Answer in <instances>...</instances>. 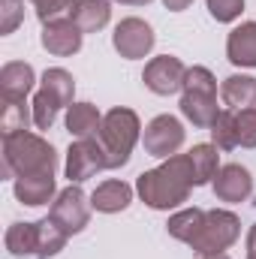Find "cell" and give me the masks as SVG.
Listing matches in <instances>:
<instances>
[{
  "instance_id": "8992f818",
  "label": "cell",
  "mask_w": 256,
  "mask_h": 259,
  "mask_svg": "<svg viewBox=\"0 0 256 259\" xmlns=\"http://www.w3.org/2000/svg\"><path fill=\"white\" fill-rule=\"evenodd\" d=\"M91 199L84 196V190L78 187V184H69L66 190L55 196V202H52V211H49V217L64 229L66 235H75V232H81L84 226H88V220H91Z\"/></svg>"
},
{
  "instance_id": "4316f807",
  "label": "cell",
  "mask_w": 256,
  "mask_h": 259,
  "mask_svg": "<svg viewBox=\"0 0 256 259\" xmlns=\"http://www.w3.org/2000/svg\"><path fill=\"white\" fill-rule=\"evenodd\" d=\"M211 139H214V148L217 151H232L238 148V127H235V112L232 109H223L211 127Z\"/></svg>"
},
{
  "instance_id": "484cf974",
  "label": "cell",
  "mask_w": 256,
  "mask_h": 259,
  "mask_svg": "<svg viewBox=\"0 0 256 259\" xmlns=\"http://www.w3.org/2000/svg\"><path fill=\"white\" fill-rule=\"evenodd\" d=\"M61 109H64V103H61L55 94H49L46 88H39L36 97H33V106H30L36 130H52V124H55V118H58Z\"/></svg>"
},
{
  "instance_id": "7a4b0ae2",
  "label": "cell",
  "mask_w": 256,
  "mask_h": 259,
  "mask_svg": "<svg viewBox=\"0 0 256 259\" xmlns=\"http://www.w3.org/2000/svg\"><path fill=\"white\" fill-rule=\"evenodd\" d=\"M58 154L55 148L33 133H15L3 139V175L6 178H24V175H46L55 172Z\"/></svg>"
},
{
  "instance_id": "e575fe53",
  "label": "cell",
  "mask_w": 256,
  "mask_h": 259,
  "mask_svg": "<svg viewBox=\"0 0 256 259\" xmlns=\"http://www.w3.org/2000/svg\"><path fill=\"white\" fill-rule=\"evenodd\" d=\"M199 259H229L226 253H208V256H199Z\"/></svg>"
},
{
  "instance_id": "4fadbf2b",
  "label": "cell",
  "mask_w": 256,
  "mask_h": 259,
  "mask_svg": "<svg viewBox=\"0 0 256 259\" xmlns=\"http://www.w3.org/2000/svg\"><path fill=\"white\" fill-rule=\"evenodd\" d=\"M33 84H36V72H33L30 64H24V61L3 64V69H0V94H3V100H27Z\"/></svg>"
},
{
  "instance_id": "603a6c76",
  "label": "cell",
  "mask_w": 256,
  "mask_h": 259,
  "mask_svg": "<svg viewBox=\"0 0 256 259\" xmlns=\"http://www.w3.org/2000/svg\"><path fill=\"white\" fill-rule=\"evenodd\" d=\"M202 220H205V211H202V208H184V211H178V214L169 217L166 232H169L172 238L190 244L193 238H196V232H199V226H202Z\"/></svg>"
},
{
  "instance_id": "ba28073f",
  "label": "cell",
  "mask_w": 256,
  "mask_h": 259,
  "mask_svg": "<svg viewBox=\"0 0 256 259\" xmlns=\"http://www.w3.org/2000/svg\"><path fill=\"white\" fill-rule=\"evenodd\" d=\"M142 145L157 160L175 157L181 151V145H184V127H181V121L175 115H157L145 127V133H142Z\"/></svg>"
},
{
  "instance_id": "5b68a950",
  "label": "cell",
  "mask_w": 256,
  "mask_h": 259,
  "mask_svg": "<svg viewBox=\"0 0 256 259\" xmlns=\"http://www.w3.org/2000/svg\"><path fill=\"white\" fill-rule=\"evenodd\" d=\"M238 238H241V220H238L232 211L214 208V211H205V220H202L196 238H193L187 247H193L199 256L226 253Z\"/></svg>"
},
{
  "instance_id": "f546056e",
  "label": "cell",
  "mask_w": 256,
  "mask_h": 259,
  "mask_svg": "<svg viewBox=\"0 0 256 259\" xmlns=\"http://www.w3.org/2000/svg\"><path fill=\"white\" fill-rule=\"evenodd\" d=\"M208 12H211L214 21L229 24V21L241 18V12H244V0H208Z\"/></svg>"
},
{
  "instance_id": "3957f363",
  "label": "cell",
  "mask_w": 256,
  "mask_h": 259,
  "mask_svg": "<svg viewBox=\"0 0 256 259\" xmlns=\"http://www.w3.org/2000/svg\"><path fill=\"white\" fill-rule=\"evenodd\" d=\"M181 115L199 130H211L217 109V78L208 66H187V78L181 88Z\"/></svg>"
},
{
  "instance_id": "cb8c5ba5",
  "label": "cell",
  "mask_w": 256,
  "mask_h": 259,
  "mask_svg": "<svg viewBox=\"0 0 256 259\" xmlns=\"http://www.w3.org/2000/svg\"><path fill=\"white\" fill-rule=\"evenodd\" d=\"M66 238L69 235H66L52 217L39 220V250H36V259H55L66 247Z\"/></svg>"
},
{
  "instance_id": "9a60e30c",
  "label": "cell",
  "mask_w": 256,
  "mask_h": 259,
  "mask_svg": "<svg viewBox=\"0 0 256 259\" xmlns=\"http://www.w3.org/2000/svg\"><path fill=\"white\" fill-rule=\"evenodd\" d=\"M226 58L235 66L256 69V21L238 24L226 39Z\"/></svg>"
},
{
  "instance_id": "7c38bea8",
  "label": "cell",
  "mask_w": 256,
  "mask_h": 259,
  "mask_svg": "<svg viewBox=\"0 0 256 259\" xmlns=\"http://www.w3.org/2000/svg\"><path fill=\"white\" fill-rule=\"evenodd\" d=\"M253 193V175L238 166V163H229V166H220L217 178H214V196L220 202H247Z\"/></svg>"
},
{
  "instance_id": "f1b7e54d",
  "label": "cell",
  "mask_w": 256,
  "mask_h": 259,
  "mask_svg": "<svg viewBox=\"0 0 256 259\" xmlns=\"http://www.w3.org/2000/svg\"><path fill=\"white\" fill-rule=\"evenodd\" d=\"M24 21V3L21 0H0V33L9 36Z\"/></svg>"
},
{
  "instance_id": "6da1fadb",
  "label": "cell",
  "mask_w": 256,
  "mask_h": 259,
  "mask_svg": "<svg viewBox=\"0 0 256 259\" xmlns=\"http://www.w3.org/2000/svg\"><path fill=\"white\" fill-rule=\"evenodd\" d=\"M193 187H196V175H193L190 154H175L163 160L157 169H148L136 178L139 199L154 211H169L184 205Z\"/></svg>"
},
{
  "instance_id": "d6a6232c",
  "label": "cell",
  "mask_w": 256,
  "mask_h": 259,
  "mask_svg": "<svg viewBox=\"0 0 256 259\" xmlns=\"http://www.w3.org/2000/svg\"><path fill=\"white\" fill-rule=\"evenodd\" d=\"M247 253H256V223L250 226V232H247Z\"/></svg>"
},
{
  "instance_id": "ffe728a7",
  "label": "cell",
  "mask_w": 256,
  "mask_h": 259,
  "mask_svg": "<svg viewBox=\"0 0 256 259\" xmlns=\"http://www.w3.org/2000/svg\"><path fill=\"white\" fill-rule=\"evenodd\" d=\"M6 250L12 256H36V250H39V223H12L6 229Z\"/></svg>"
},
{
  "instance_id": "83f0119b",
  "label": "cell",
  "mask_w": 256,
  "mask_h": 259,
  "mask_svg": "<svg viewBox=\"0 0 256 259\" xmlns=\"http://www.w3.org/2000/svg\"><path fill=\"white\" fill-rule=\"evenodd\" d=\"M30 3L36 9V18L42 24H49V21H58V18H69L78 0H30Z\"/></svg>"
},
{
  "instance_id": "d6986e66",
  "label": "cell",
  "mask_w": 256,
  "mask_h": 259,
  "mask_svg": "<svg viewBox=\"0 0 256 259\" xmlns=\"http://www.w3.org/2000/svg\"><path fill=\"white\" fill-rule=\"evenodd\" d=\"M100 127H103V115L94 103H72L66 109V130L75 139H94L100 136Z\"/></svg>"
},
{
  "instance_id": "9c48e42d",
  "label": "cell",
  "mask_w": 256,
  "mask_h": 259,
  "mask_svg": "<svg viewBox=\"0 0 256 259\" xmlns=\"http://www.w3.org/2000/svg\"><path fill=\"white\" fill-rule=\"evenodd\" d=\"M154 42H157V36H154L151 24L142 21V18H136V15L118 21V27H115V33H112L115 52H118L121 58H127V61H142V58H148V55L154 52Z\"/></svg>"
},
{
  "instance_id": "30bf717a",
  "label": "cell",
  "mask_w": 256,
  "mask_h": 259,
  "mask_svg": "<svg viewBox=\"0 0 256 259\" xmlns=\"http://www.w3.org/2000/svg\"><path fill=\"white\" fill-rule=\"evenodd\" d=\"M184 78H187V66L181 64L178 58L172 55H160V58H151L145 64L142 72V81L151 94L157 97H172L184 88Z\"/></svg>"
},
{
  "instance_id": "ac0fdd59",
  "label": "cell",
  "mask_w": 256,
  "mask_h": 259,
  "mask_svg": "<svg viewBox=\"0 0 256 259\" xmlns=\"http://www.w3.org/2000/svg\"><path fill=\"white\" fill-rule=\"evenodd\" d=\"M133 202V187L127 181H103L94 193H91V205L100 214H118Z\"/></svg>"
},
{
  "instance_id": "d4e9b609",
  "label": "cell",
  "mask_w": 256,
  "mask_h": 259,
  "mask_svg": "<svg viewBox=\"0 0 256 259\" xmlns=\"http://www.w3.org/2000/svg\"><path fill=\"white\" fill-rule=\"evenodd\" d=\"M39 88H46L49 94H55V97L64 103V109H69V106H72V97H75V81H72V75H69L66 69H61V66L46 69V72H42Z\"/></svg>"
},
{
  "instance_id": "1f68e13d",
  "label": "cell",
  "mask_w": 256,
  "mask_h": 259,
  "mask_svg": "<svg viewBox=\"0 0 256 259\" xmlns=\"http://www.w3.org/2000/svg\"><path fill=\"white\" fill-rule=\"evenodd\" d=\"M190 3H193V0H163V6H166L169 12H184Z\"/></svg>"
},
{
  "instance_id": "8fae6325",
  "label": "cell",
  "mask_w": 256,
  "mask_h": 259,
  "mask_svg": "<svg viewBox=\"0 0 256 259\" xmlns=\"http://www.w3.org/2000/svg\"><path fill=\"white\" fill-rule=\"evenodd\" d=\"M81 30L75 27L72 18H58V21H49L42 24V33H39V42L49 55L55 58H72L78 49H81Z\"/></svg>"
},
{
  "instance_id": "e0dca14e",
  "label": "cell",
  "mask_w": 256,
  "mask_h": 259,
  "mask_svg": "<svg viewBox=\"0 0 256 259\" xmlns=\"http://www.w3.org/2000/svg\"><path fill=\"white\" fill-rule=\"evenodd\" d=\"M69 18L81 33H97L112 21V0H78Z\"/></svg>"
},
{
  "instance_id": "7402d4cb",
  "label": "cell",
  "mask_w": 256,
  "mask_h": 259,
  "mask_svg": "<svg viewBox=\"0 0 256 259\" xmlns=\"http://www.w3.org/2000/svg\"><path fill=\"white\" fill-rule=\"evenodd\" d=\"M30 121H33V112H27V100H3V109H0V133H3V139L15 136V133H24Z\"/></svg>"
},
{
  "instance_id": "277c9868",
  "label": "cell",
  "mask_w": 256,
  "mask_h": 259,
  "mask_svg": "<svg viewBox=\"0 0 256 259\" xmlns=\"http://www.w3.org/2000/svg\"><path fill=\"white\" fill-rule=\"evenodd\" d=\"M139 136H142V124H139V115L133 109L118 106V109L103 115V127H100L97 139H100V145H103V151L109 157V169L127 166Z\"/></svg>"
},
{
  "instance_id": "5bb4252c",
  "label": "cell",
  "mask_w": 256,
  "mask_h": 259,
  "mask_svg": "<svg viewBox=\"0 0 256 259\" xmlns=\"http://www.w3.org/2000/svg\"><path fill=\"white\" fill-rule=\"evenodd\" d=\"M12 190H15V199H18L21 205H30V208L49 205V202H55V172L15 178Z\"/></svg>"
},
{
  "instance_id": "836d02e7",
  "label": "cell",
  "mask_w": 256,
  "mask_h": 259,
  "mask_svg": "<svg viewBox=\"0 0 256 259\" xmlns=\"http://www.w3.org/2000/svg\"><path fill=\"white\" fill-rule=\"evenodd\" d=\"M118 3H127V6H148L151 0H118Z\"/></svg>"
},
{
  "instance_id": "44dd1931",
  "label": "cell",
  "mask_w": 256,
  "mask_h": 259,
  "mask_svg": "<svg viewBox=\"0 0 256 259\" xmlns=\"http://www.w3.org/2000/svg\"><path fill=\"white\" fill-rule=\"evenodd\" d=\"M187 154H190V163H193L196 187H202V184H208V181L217 178V172H220V154H217L214 145H193Z\"/></svg>"
},
{
  "instance_id": "4dcf8cb0",
  "label": "cell",
  "mask_w": 256,
  "mask_h": 259,
  "mask_svg": "<svg viewBox=\"0 0 256 259\" xmlns=\"http://www.w3.org/2000/svg\"><path fill=\"white\" fill-rule=\"evenodd\" d=\"M235 127H238V145L241 148H256V109L235 112Z\"/></svg>"
},
{
  "instance_id": "d590c367",
  "label": "cell",
  "mask_w": 256,
  "mask_h": 259,
  "mask_svg": "<svg viewBox=\"0 0 256 259\" xmlns=\"http://www.w3.org/2000/svg\"><path fill=\"white\" fill-rule=\"evenodd\" d=\"M247 259H256V253H247Z\"/></svg>"
},
{
  "instance_id": "52a82bcc",
  "label": "cell",
  "mask_w": 256,
  "mask_h": 259,
  "mask_svg": "<svg viewBox=\"0 0 256 259\" xmlns=\"http://www.w3.org/2000/svg\"><path fill=\"white\" fill-rule=\"evenodd\" d=\"M109 169V157L100 145V139H75L66 151V178L69 184H81L88 178H94L97 172Z\"/></svg>"
},
{
  "instance_id": "2e32d148",
  "label": "cell",
  "mask_w": 256,
  "mask_h": 259,
  "mask_svg": "<svg viewBox=\"0 0 256 259\" xmlns=\"http://www.w3.org/2000/svg\"><path fill=\"white\" fill-rule=\"evenodd\" d=\"M220 97H223V106L232 109V112L256 109V78L253 75H241V72L223 78V84H220Z\"/></svg>"
}]
</instances>
